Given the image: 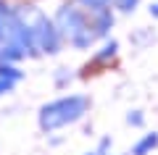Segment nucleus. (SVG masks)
Listing matches in <instances>:
<instances>
[{
	"mask_svg": "<svg viewBox=\"0 0 158 155\" xmlns=\"http://www.w3.org/2000/svg\"><path fill=\"white\" fill-rule=\"evenodd\" d=\"M90 108V100L85 95H69V97H61L56 103L42 108L40 113V124L42 129H58V126H66V124H74L87 113Z\"/></svg>",
	"mask_w": 158,
	"mask_h": 155,
	"instance_id": "f257e3e1",
	"label": "nucleus"
},
{
	"mask_svg": "<svg viewBox=\"0 0 158 155\" xmlns=\"http://www.w3.org/2000/svg\"><path fill=\"white\" fill-rule=\"evenodd\" d=\"M156 147H158V134L153 132V134H145V137L132 147V155H150Z\"/></svg>",
	"mask_w": 158,
	"mask_h": 155,
	"instance_id": "f03ea898",
	"label": "nucleus"
},
{
	"mask_svg": "<svg viewBox=\"0 0 158 155\" xmlns=\"http://www.w3.org/2000/svg\"><path fill=\"white\" fill-rule=\"evenodd\" d=\"M116 8H121V11H135V6L140 3V0H111Z\"/></svg>",
	"mask_w": 158,
	"mask_h": 155,
	"instance_id": "7ed1b4c3",
	"label": "nucleus"
},
{
	"mask_svg": "<svg viewBox=\"0 0 158 155\" xmlns=\"http://www.w3.org/2000/svg\"><path fill=\"white\" fill-rule=\"evenodd\" d=\"M129 124H135V126H140V124H142V116H140V111L129 113Z\"/></svg>",
	"mask_w": 158,
	"mask_h": 155,
	"instance_id": "20e7f679",
	"label": "nucleus"
},
{
	"mask_svg": "<svg viewBox=\"0 0 158 155\" xmlns=\"http://www.w3.org/2000/svg\"><path fill=\"white\" fill-rule=\"evenodd\" d=\"M150 13H153V16H156V18H158V0H156V3H153V6H150Z\"/></svg>",
	"mask_w": 158,
	"mask_h": 155,
	"instance_id": "39448f33",
	"label": "nucleus"
},
{
	"mask_svg": "<svg viewBox=\"0 0 158 155\" xmlns=\"http://www.w3.org/2000/svg\"><path fill=\"white\" fill-rule=\"evenodd\" d=\"M8 89V82H0V92H6Z\"/></svg>",
	"mask_w": 158,
	"mask_h": 155,
	"instance_id": "423d86ee",
	"label": "nucleus"
},
{
	"mask_svg": "<svg viewBox=\"0 0 158 155\" xmlns=\"http://www.w3.org/2000/svg\"><path fill=\"white\" fill-rule=\"evenodd\" d=\"M87 155H98V153H87Z\"/></svg>",
	"mask_w": 158,
	"mask_h": 155,
	"instance_id": "0eeeda50",
	"label": "nucleus"
}]
</instances>
